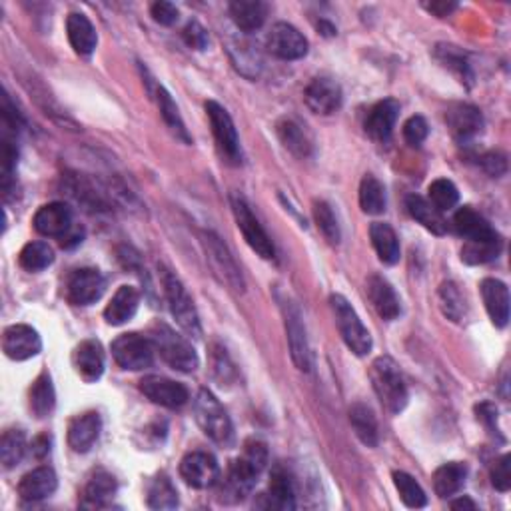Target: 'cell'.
Returning <instances> with one entry per match:
<instances>
[{"label": "cell", "mask_w": 511, "mask_h": 511, "mask_svg": "<svg viewBox=\"0 0 511 511\" xmlns=\"http://www.w3.org/2000/svg\"><path fill=\"white\" fill-rule=\"evenodd\" d=\"M268 464V449L262 441L250 440L244 446V454L234 459L226 475V491L234 501L244 499L258 482V475Z\"/></svg>", "instance_id": "1"}, {"label": "cell", "mask_w": 511, "mask_h": 511, "mask_svg": "<svg viewBox=\"0 0 511 511\" xmlns=\"http://www.w3.org/2000/svg\"><path fill=\"white\" fill-rule=\"evenodd\" d=\"M370 378L374 391L378 393L382 406L390 414H401L408 406L409 393L398 364L390 356H380L374 359Z\"/></svg>", "instance_id": "2"}, {"label": "cell", "mask_w": 511, "mask_h": 511, "mask_svg": "<svg viewBox=\"0 0 511 511\" xmlns=\"http://www.w3.org/2000/svg\"><path fill=\"white\" fill-rule=\"evenodd\" d=\"M150 340H152L154 348L162 359L169 364L172 370H178L184 374H190L198 370L200 359L196 350L192 348L188 340H184L180 334H176L169 324L156 322L150 328Z\"/></svg>", "instance_id": "3"}, {"label": "cell", "mask_w": 511, "mask_h": 511, "mask_svg": "<svg viewBox=\"0 0 511 511\" xmlns=\"http://www.w3.org/2000/svg\"><path fill=\"white\" fill-rule=\"evenodd\" d=\"M161 280L164 288L166 301H169L174 320L180 328L192 338H202V326H200V316L194 306V300L188 294L182 280L169 268L161 266Z\"/></svg>", "instance_id": "4"}, {"label": "cell", "mask_w": 511, "mask_h": 511, "mask_svg": "<svg viewBox=\"0 0 511 511\" xmlns=\"http://www.w3.org/2000/svg\"><path fill=\"white\" fill-rule=\"evenodd\" d=\"M194 414L196 422L202 427V432L212 441L220 443V446H230L234 440V427L230 422V416L226 414L220 401L216 400L212 391L200 390L194 400Z\"/></svg>", "instance_id": "5"}, {"label": "cell", "mask_w": 511, "mask_h": 511, "mask_svg": "<svg viewBox=\"0 0 511 511\" xmlns=\"http://www.w3.org/2000/svg\"><path fill=\"white\" fill-rule=\"evenodd\" d=\"M330 304H332L334 317H336L340 336L343 342H346V346L359 358L370 354L372 346H374L372 336L366 326L362 324V320H359L356 309L351 308L350 301L340 294H334L330 298Z\"/></svg>", "instance_id": "6"}, {"label": "cell", "mask_w": 511, "mask_h": 511, "mask_svg": "<svg viewBox=\"0 0 511 511\" xmlns=\"http://www.w3.org/2000/svg\"><path fill=\"white\" fill-rule=\"evenodd\" d=\"M200 242H202L204 252L208 262H210L212 272L220 278L222 284L230 286L234 292H244L246 282L244 276H242V270L236 264V260L230 254L228 246L224 244L222 238L218 236L214 232H200Z\"/></svg>", "instance_id": "7"}, {"label": "cell", "mask_w": 511, "mask_h": 511, "mask_svg": "<svg viewBox=\"0 0 511 511\" xmlns=\"http://www.w3.org/2000/svg\"><path fill=\"white\" fill-rule=\"evenodd\" d=\"M62 186L69 198L92 214L108 212L112 208L111 200L119 198L116 188H100L95 180H90L85 174H66L62 178Z\"/></svg>", "instance_id": "8"}, {"label": "cell", "mask_w": 511, "mask_h": 511, "mask_svg": "<svg viewBox=\"0 0 511 511\" xmlns=\"http://www.w3.org/2000/svg\"><path fill=\"white\" fill-rule=\"evenodd\" d=\"M280 308L284 316V326H286L292 362H294L300 372H309V367H312V354H309L304 316H301L296 301L290 300L288 296L280 298Z\"/></svg>", "instance_id": "9"}, {"label": "cell", "mask_w": 511, "mask_h": 511, "mask_svg": "<svg viewBox=\"0 0 511 511\" xmlns=\"http://www.w3.org/2000/svg\"><path fill=\"white\" fill-rule=\"evenodd\" d=\"M230 204H232L234 218H236L238 230L242 232V236H244V240L248 242V246L252 248L260 258L272 260L276 256L274 242L270 236H268L266 230L262 228V224H260V220L254 216L252 208H250L244 196L232 194Z\"/></svg>", "instance_id": "10"}, {"label": "cell", "mask_w": 511, "mask_h": 511, "mask_svg": "<svg viewBox=\"0 0 511 511\" xmlns=\"http://www.w3.org/2000/svg\"><path fill=\"white\" fill-rule=\"evenodd\" d=\"M206 114H208V120H210L212 134H214L216 144H218V150H220L222 158H226V162H230L234 166L242 164L240 138H238L236 127H234V120L228 114V111L218 103H214V100H208Z\"/></svg>", "instance_id": "11"}, {"label": "cell", "mask_w": 511, "mask_h": 511, "mask_svg": "<svg viewBox=\"0 0 511 511\" xmlns=\"http://www.w3.org/2000/svg\"><path fill=\"white\" fill-rule=\"evenodd\" d=\"M154 343L140 334H122L112 342V358L122 370L140 372L154 362Z\"/></svg>", "instance_id": "12"}, {"label": "cell", "mask_w": 511, "mask_h": 511, "mask_svg": "<svg viewBox=\"0 0 511 511\" xmlns=\"http://www.w3.org/2000/svg\"><path fill=\"white\" fill-rule=\"evenodd\" d=\"M266 46L282 61H298L308 54V38L288 22H276L268 32Z\"/></svg>", "instance_id": "13"}, {"label": "cell", "mask_w": 511, "mask_h": 511, "mask_svg": "<svg viewBox=\"0 0 511 511\" xmlns=\"http://www.w3.org/2000/svg\"><path fill=\"white\" fill-rule=\"evenodd\" d=\"M106 280L95 268H80L66 284V298L74 306H90L103 298Z\"/></svg>", "instance_id": "14"}, {"label": "cell", "mask_w": 511, "mask_h": 511, "mask_svg": "<svg viewBox=\"0 0 511 511\" xmlns=\"http://www.w3.org/2000/svg\"><path fill=\"white\" fill-rule=\"evenodd\" d=\"M140 391L144 393L152 404L170 409L186 406L190 400V391L186 385L169 378H162V375H148V378L142 380Z\"/></svg>", "instance_id": "15"}, {"label": "cell", "mask_w": 511, "mask_h": 511, "mask_svg": "<svg viewBox=\"0 0 511 511\" xmlns=\"http://www.w3.org/2000/svg\"><path fill=\"white\" fill-rule=\"evenodd\" d=\"M180 475L192 488L206 490L218 482L220 467H218L216 457L208 451H192L180 462Z\"/></svg>", "instance_id": "16"}, {"label": "cell", "mask_w": 511, "mask_h": 511, "mask_svg": "<svg viewBox=\"0 0 511 511\" xmlns=\"http://www.w3.org/2000/svg\"><path fill=\"white\" fill-rule=\"evenodd\" d=\"M3 350L4 354L14 359V362H24L40 354L43 350V340H40L38 332L30 328L27 324H16L4 330L3 336Z\"/></svg>", "instance_id": "17"}, {"label": "cell", "mask_w": 511, "mask_h": 511, "mask_svg": "<svg viewBox=\"0 0 511 511\" xmlns=\"http://www.w3.org/2000/svg\"><path fill=\"white\" fill-rule=\"evenodd\" d=\"M304 100H306V106L314 114L330 116L336 111H340V106H342V100H343L342 87L330 77H317L308 85Z\"/></svg>", "instance_id": "18"}, {"label": "cell", "mask_w": 511, "mask_h": 511, "mask_svg": "<svg viewBox=\"0 0 511 511\" xmlns=\"http://www.w3.org/2000/svg\"><path fill=\"white\" fill-rule=\"evenodd\" d=\"M35 230L48 238H62L72 228V210L64 202H50L45 204L35 214Z\"/></svg>", "instance_id": "19"}, {"label": "cell", "mask_w": 511, "mask_h": 511, "mask_svg": "<svg viewBox=\"0 0 511 511\" xmlns=\"http://www.w3.org/2000/svg\"><path fill=\"white\" fill-rule=\"evenodd\" d=\"M398 116H400L398 100L385 98L382 103L372 106V111L367 112L364 128L370 134V138L378 142H388L393 132V127H396Z\"/></svg>", "instance_id": "20"}, {"label": "cell", "mask_w": 511, "mask_h": 511, "mask_svg": "<svg viewBox=\"0 0 511 511\" xmlns=\"http://www.w3.org/2000/svg\"><path fill=\"white\" fill-rule=\"evenodd\" d=\"M72 364L85 382L92 383L104 374V350L98 340L80 342L72 354Z\"/></svg>", "instance_id": "21"}, {"label": "cell", "mask_w": 511, "mask_h": 511, "mask_svg": "<svg viewBox=\"0 0 511 511\" xmlns=\"http://www.w3.org/2000/svg\"><path fill=\"white\" fill-rule=\"evenodd\" d=\"M367 298H370L372 306L382 320L391 322L401 314V306H400V298L396 294V290L391 288V284L382 278V276L374 274L367 280Z\"/></svg>", "instance_id": "22"}, {"label": "cell", "mask_w": 511, "mask_h": 511, "mask_svg": "<svg viewBox=\"0 0 511 511\" xmlns=\"http://www.w3.org/2000/svg\"><path fill=\"white\" fill-rule=\"evenodd\" d=\"M448 127L459 142L475 138L483 128V116L472 104H454L446 114Z\"/></svg>", "instance_id": "23"}, {"label": "cell", "mask_w": 511, "mask_h": 511, "mask_svg": "<svg viewBox=\"0 0 511 511\" xmlns=\"http://www.w3.org/2000/svg\"><path fill=\"white\" fill-rule=\"evenodd\" d=\"M100 430H103V420L96 412L77 416L69 425V446L77 454H87L98 441Z\"/></svg>", "instance_id": "24"}, {"label": "cell", "mask_w": 511, "mask_h": 511, "mask_svg": "<svg viewBox=\"0 0 511 511\" xmlns=\"http://www.w3.org/2000/svg\"><path fill=\"white\" fill-rule=\"evenodd\" d=\"M58 488V477L53 467L40 466L22 477L19 483V496L24 501H40L53 496Z\"/></svg>", "instance_id": "25"}, {"label": "cell", "mask_w": 511, "mask_h": 511, "mask_svg": "<svg viewBox=\"0 0 511 511\" xmlns=\"http://www.w3.org/2000/svg\"><path fill=\"white\" fill-rule=\"evenodd\" d=\"M482 296L491 322L498 328H506L509 322V290L506 284L496 278H485L482 282Z\"/></svg>", "instance_id": "26"}, {"label": "cell", "mask_w": 511, "mask_h": 511, "mask_svg": "<svg viewBox=\"0 0 511 511\" xmlns=\"http://www.w3.org/2000/svg\"><path fill=\"white\" fill-rule=\"evenodd\" d=\"M138 306H140V292L132 286H120L112 296L111 304L104 309L106 322L112 326L127 324L136 316Z\"/></svg>", "instance_id": "27"}, {"label": "cell", "mask_w": 511, "mask_h": 511, "mask_svg": "<svg viewBox=\"0 0 511 511\" xmlns=\"http://www.w3.org/2000/svg\"><path fill=\"white\" fill-rule=\"evenodd\" d=\"M454 226L459 236L469 240H493L499 234L491 228L490 222L482 214H477L472 206L459 208L454 216Z\"/></svg>", "instance_id": "28"}, {"label": "cell", "mask_w": 511, "mask_h": 511, "mask_svg": "<svg viewBox=\"0 0 511 511\" xmlns=\"http://www.w3.org/2000/svg\"><path fill=\"white\" fill-rule=\"evenodd\" d=\"M230 16L240 30L256 32L266 22L268 4L262 0H234L230 3Z\"/></svg>", "instance_id": "29"}, {"label": "cell", "mask_w": 511, "mask_h": 511, "mask_svg": "<svg viewBox=\"0 0 511 511\" xmlns=\"http://www.w3.org/2000/svg\"><path fill=\"white\" fill-rule=\"evenodd\" d=\"M276 132H278V138L284 144V148L290 150L292 154L298 158H308L312 154L314 144L312 138L308 136L306 128L294 119H282L276 124Z\"/></svg>", "instance_id": "30"}, {"label": "cell", "mask_w": 511, "mask_h": 511, "mask_svg": "<svg viewBox=\"0 0 511 511\" xmlns=\"http://www.w3.org/2000/svg\"><path fill=\"white\" fill-rule=\"evenodd\" d=\"M66 32H69V40L72 48L77 50L78 54H92L98 45V35L92 22L87 19L85 14L72 12L69 14V21H66Z\"/></svg>", "instance_id": "31"}, {"label": "cell", "mask_w": 511, "mask_h": 511, "mask_svg": "<svg viewBox=\"0 0 511 511\" xmlns=\"http://www.w3.org/2000/svg\"><path fill=\"white\" fill-rule=\"evenodd\" d=\"M268 504L266 507L272 509H296V490L294 482L288 475V472H284L282 467H276L270 477V488L266 493Z\"/></svg>", "instance_id": "32"}, {"label": "cell", "mask_w": 511, "mask_h": 511, "mask_svg": "<svg viewBox=\"0 0 511 511\" xmlns=\"http://www.w3.org/2000/svg\"><path fill=\"white\" fill-rule=\"evenodd\" d=\"M116 490H119V485H116L114 475L104 472V469H98L87 483L82 507H106L114 498Z\"/></svg>", "instance_id": "33"}, {"label": "cell", "mask_w": 511, "mask_h": 511, "mask_svg": "<svg viewBox=\"0 0 511 511\" xmlns=\"http://www.w3.org/2000/svg\"><path fill=\"white\" fill-rule=\"evenodd\" d=\"M370 238H372V244L375 248V252H378L383 264L393 266V264L400 262V258H401L400 240H398L396 230H393L390 224L374 222L370 226Z\"/></svg>", "instance_id": "34"}, {"label": "cell", "mask_w": 511, "mask_h": 511, "mask_svg": "<svg viewBox=\"0 0 511 511\" xmlns=\"http://www.w3.org/2000/svg\"><path fill=\"white\" fill-rule=\"evenodd\" d=\"M350 424H351V430L356 432L358 440L364 443L367 448H375L380 441V432H378V420H375V416L372 412L370 406L362 404V401H358L350 408Z\"/></svg>", "instance_id": "35"}, {"label": "cell", "mask_w": 511, "mask_h": 511, "mask_svg": "<svg viewBox=\"0 0 511 511\" xmlns=\"http://www.w3.org/2000/svg\"><path fill=\"white\" fill-rule=\"evenodd\" d=\"M467 477V466L459 462L443 464L433 474V490L441 499L456 496L464 488Z\"/></svg>", "instance_id": "36"}, {"label": "cell", "mask_w": 511, "mask_h": 511, "mask_svg": "<svg viewBox=\"0 0 511 511\" xmlns=\"http://www.w3.org/2000/svg\"><path fill=\"white\" fill-rule=\"evenodd\" d=\"M406 208H408L409 216H412L417 224H422L425 230H430L432 234H438V236L446 234V230H448L446 220L441 218L440 210H435V208L427 202L425 198L417 196V194L408 196Z\"/></svg>", "instance_id": "37"}, {"label": "cell", "mask_w": 511, "mask_h": 511, "mask_svg": "<svg viewBox=\"0 0 511 511\" xmlns=\"http://www.w3.org/2000/svg\"><path fill=\"white\" fill-rule=\"evenodd\" d=\"M154 96H156V103H158V111H161V116L164 119L166 127L170 128V132L174 134L176 138H180L182 142H186V144H190L192 138H190V134L186 130V124H184V120H182L178 106H176V103L170 96V92L166 90L164 87L156 85Z\"/></svg>", "instance_id": "38"}, {"label": "cell", "mask_w": 511, "mask_h": 511, "mask_svg": "<svg viewBox=\"0 0 511 511\" xmlns=\"http://www.w3.org/2000/svg\"><path fill=\"white\" fill-rule=\"evenodd\" d=\"M56 404V393L48 374H40L30 388V409L37 417H48Z\"/></svg>", "instance_id": "39"}, {"label": "cell", "mask_w": 511, "mask_h": 511, "mask_svg": "<svg viewBox=\"0 0 511 511\" xmlns=\"http://www.w3.org/2000/svg\"><path fill=\"white\" fill-rule=\"evenodd\" d=\"M359 206L366 214L378 216L385 210L383 184L372 174H366L359 184Z\"/></svg>", "instance_id": "40"}, {"label": "cell", "mask_w": 511, "mask_h": 511, "mask_svg": "<svg viewBox=\"0 0 511 511\" xmlns=\"http://www.w3.org/2000/svg\"><path fill=\"white\" fill-rule=\"evenodd\" d=\"M148 507L152 509H174L178 507V491L166 474L156 475L148 485Z\"/></svg>", "instance_id": "41"}, {"label": "cell", "mask_w": 511, "mask_h": 511, "mask_svg": "<svg viewBox=\"0 0 511 511\" xmlns=\"http://www.w3.org/2000/svg\"><path fill=\"white\" fill-rule=\"evenodd\" d=\"M27 451V435L21 430H6L0 440V462L4 469H12L19 466Z\"/></svg>", "instance_id": "42"}, {"label": "cell", "mask_w": 511, "mask_h": 511, "mask_svg": "<svg viewBox=\"0 0 511 511\" xmlns=\"http://www.w3.org/2000/svg\"><path fill=\"white\" fill-rule=\"evenodd\" d=\"M501 236L493 240H469L462 250V260L467 264H488L496 260L501 252Z\"/></svg>", "instance_id": "43"}, {"label": "cell", "mask_w": 511, "mask_h": 511, "mask_svg": "<svg viewBox=\"0 0 511 511\" xmlns=\"http://www.w3.org/2000/svg\"><path fill=\"white\" fill-rule=\"evenodd\" d=\"M19 262L29 272H40L54 262V252L46 242H30L21 250Z\"/></svg>", "instance_id": "44"}, {"label": "cell", "mask_w": 511, "mask_h": 511, "mask_svg": "<svg viewBox=\"0 0 511 511\" xmlns=\"http://www.w3.org/2000/svg\"><path fill=\"white\" fill-rule=\"evenodd\" d=\"M435 58H438V61L446 66V69H449L451 72H456L457 77L462 78V82H467V80L474 78L472 66H469V62H467V56L457 46L438 45L435 46Z\"/></svg>", "instance_id": "45"}, {"label": "cell", "mask_w": 511, "mask_h": 511, "mask_svg": "<svg viewBox=\"0 0 511 511\" xmlns=\"http://www.w3.org/2000/svg\"><path fill=\"white\" fill-rule=\"evenodd\" d=\"M393 485H396L401 501H404L408 507L417 509V507L427 506V496H425L424 488L409 474L393 472Z\"/></svg>", "instance_id": "46"}, {"label": "cell", "mask_w": 511, "mask_h": 511, "mask_svg": "<svg viewBox=\"0 0 511 511\" xmlns=\"http://www.w3.org/2000/svg\"><path fill=\"white\" fill-rule=\"evenodd\" d=\"M314 220L317 224V230L322 232V236L328 240L332 246H338L342 240V228L328 202H324V200L314 202Z\"/></svg>", "instance_id": "47"}, {"label": "cell", "mask_w": 511, "mask_h": 511, "mask_svg": "<svg viewBox=\"0 0 511 511\" xmlns=\"http://www.w3.org/2000/svg\"><path fill=\"white\" fill-rule=\"evenodd\" d=\"M427 194H430V204L435 210H451L459 202V192L456 188V184L448 178L433 180L427 188Z\"/></svg>", "instance_id": "48"}, {"label": "cell", "mask_w": 511, "mask_h": 511, "mask_svg": "<svg viewBox=\"0 0 511 511\" xmlns=\"http://www.w3.org/2000/svg\"><path fill=\"white\" fill-rule=\"evenodd\" d=\"M440 308L443 316L451 322H462L466 316V301L459 294V290L454 282L441 284L440 288Z\"/></svg>", "instance_id": "49"}, {"label": "cell", "mask_w": 511, "mask_h": 511, "mask_svg": "<svg viewBox=\"0 0 511 511\" xmlns=\"http://www.w3.org/2000/svg\"><path fill=\"white\" fill-rule=\"evenodd\" d=\"M511 457L501 456L491 466V483L498 491H507L511 488Z\"/></svg>", "instance_id": "50"}, {"label": "cell", "mask_w": 511, "mask_h": 511, "mask_svg": "<svg viewBox=\"0 0 511 511\" xmlns=\"http://www.w3.org/2000/svg\"><path fill=\"white\" fill-rule=\"evenodd\" d=\"M427 134H430V127H427L424 116H412V119L404 124V138L408 144L420 146L427 138Z\"/></svg>", "instance_id": "51"}, {"label": "cell", "mask_w": 511, "mask_h": 511, "mask_svg": "<svg viewBox=\"0 0 511 511\" xmlns=\"http://www.w3.org/2000/svg\"><path fill=\"white\" fill-rule=\"evenodd\" d=\"M182 38L190 48L204 50L208 46V32L202 24L196 22V21H192L186 24V29L182 30Z\"/></svg>", "instance_id": "52"}, {"label": "cell", "mask_w": 511, "mask_h": 511, "mask_svg": "<svg viewBox=\"0 0 511 511\" xmlns=\"http://www.w3.org/2000/svg\"><path fill=\"white\" fill-rule=\"evenodd\" d=\"M150 12H152V19L162 24V27H172V24L178 21V8H176L172 3H154L152 8H150Z\"/></svg>", "instance_id": "53"}, {"label": "cell", "mask_w": 511, "mask_h": 511, "mask_svg": "<svg viewBox=\"0 0 511 511\" xmlns=\"http://www.w3.org/2000/svg\"><path fill=\"white\" fill-rule=\"evenodd\" d=\"M482 169L490 176H501L507 170L506 156L499 152H488L485 156H482Z\"/></svg>", "instance_id": "54"}, {"label": "cell", "mask_w": 511, "mask_h": 511, "mask_svg": "<svg viewBox=\"0 0 511 511\" xmlns=\"http://www.w3.org/2000/svg\"><path fill=\"white\" fill-rule=\"evenodd\" d=\"M214 351H216V354H214V374H216V378L220 380V382H228L230 375H234V367L230 364L228 356H226V350L216 348Z\"/></svg>", "instance_id": "55"}, {"label": "cell", "mask_w": 511, "mask_h": 511, "mask_svg": "<svg viewBox=\"0 0 511 511\" xmlns=\"http://www.w3.org/2000/svg\"><path fill=\"white\" fill-rule=\"evenodd\" d=\"M477 417L485 424V427L491 433H498L499 430L496 427V422H498V409L496 406H491V404H482V406H477Z\"/></svg>", "instance_id": "56"}, {"label": "cell", "mask_w": 511, "mask_h": 511, "mask_svg": "<svg viewBox=\"0 0 511 511\" xmlns=\"http://www.w3.org/2000/svg\"><path fill=\"white\" fill-rule=\"evenodd\" d=\"M82 238H85V232H82L80 228H70V232L66 234V236H62V240H61V244L64 246V248H72V246H77V244H80L82 242Z\"/></svg>", "instance_id": "57"}, {"label": "cell", "mask_w": 511, "mask_h": 511, "mask_svg": "<svg viewBox=\"0 0 511 511\" xmlns=\"http://www.w3.org/2000/svg\"><path fill=\"white\" fill-rule=\"evenodd\" d=\"M50 451V440L46 438V435H38V438L32 441V454H35L37 457H43L46 456Z\"/></svg>", "instance_id": "58"}, {"label": "cell", "mask_w": 511, "mask_h": 511, "mask_svg": "<svg viewBox=\"0 0 511 511\" xmlns=\"http://www.w3.org/2000/svg\"><path fill=\"white\" fill-rule=\"evenodd\" d=\"M425 8L438 16H448L456 8V3H432V4H425Z\"/></svg>", "instance_id": "59"}, {"label": "cell", "mask_w": 511, "mask_h": 511, "mask_svg": "<svg viewBox=\"0 0 511 511\" xmlns=\"http://www.w3.org/2000/svg\"><path fill=\"white\" fill-rule=\"evenodd\" d=\"M451 509H475V504L467 498H459L457 501H451Z\"/></svg>", "instance_id": "60"}]
</instances>
